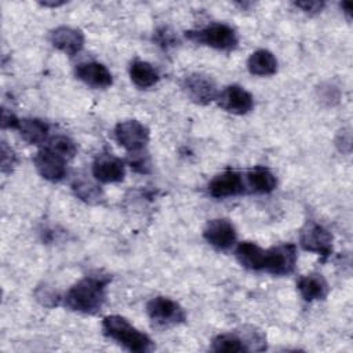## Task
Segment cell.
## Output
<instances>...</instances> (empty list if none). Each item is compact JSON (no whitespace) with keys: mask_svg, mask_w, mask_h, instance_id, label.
<instances>
[{"mask_svg":"<svg viewBox=\"0 0 353 353\" xmlns=\"http://www.w3.org/2000/svg\"><path fill=\"white\" fill-rule=\"evenodd\" d=\"M36 299H37L43 306L52 307V306H57V305L62 301V296H61L52 287L43 285V287H39V288L36 290Z\"/></svg>","mask_w":353,"mask_h":353,"instance_id":"27","label":"cell"},{"mask_svg":"<svg viewBox=\"0 0 353 353\" xmlns=\"http://www.w3.org/2000/svg\"><path fill=\"white\" fill-rule=\"evenodd\" d=\"M186 37L194 43L221 51H230L239 43L236 30L226 23H211L197 30H189L186 32Z\"/></svg>","mask_w":353,"mask_h":353,"instance_id":"3","label":"cell"},{"mask_svg":"<svg viewBox=\"0 0 353 353\" xmlns=\"http://www.w3.org/2000/svg\"><path fill=\"white\" fill-rule=\"evenodd\" d=\"M33 163L37 172L50 182H58L66 175V160L48 146L34 154Z\"/></svg>","mask_w":353,"mask_h":353,"instance_id":"10","label":"cell"},{"mask_svg":"<svg viewBox=\"0 0 353 353\" xmlns=\"http://www.w3.org/2000/svg\"><path fill=\"white\" fill-rule=\"evenodd\" d=\"M341 8H342L343 12L346 14V17L350 18V15H352V3H350V1H342V3H341Z\"/></svg>","mask_w":353,"mask_h":353,"instance_id":"33","label":"cell"},{"mask_svg":"<svg viewBox=\"0 0 353 353\" xmlns=\"http://www.w3.org/2000/svg\"><path fill=\"white\" fill-rule=\"evenodd\" d=\"M17 130H18L19 135L22 137V139L30 145L44 143L48 137V132H50L48 124L46 121H43L40 119H34V117L19 119Z\"/></svg>","mask_w":353,"mask_h":353,"instance_id":"17","label":"cell"},{"mask_svg":"<svg viewBox=\"0 0 353 353\" xmlns=\"http://www.w3.org/2000/svg\"><path fill=\"white\" fill-rule=\"evenodd\" d=\"M245 190L243 176L239 171L226 170L215 175L208 183V192L215 199H223L241 194Z\"/></svg>","mask_w":353,"mask_h":353,"instance_id":"13","label":"cell"},{"mask_svg":"<svg viewBox=\"0 0 353 353\" xmlns=\"http://www.w3.org/2000/svg\"><path fill=\"white\" fill-rule=\"evenodd\" d=\"M277 59L269 50H256L254 51L248 61V72L254 76H272L277 72Z\"/></svg>","mask_w":353,"mask_h":353,"instance_id":"19","label":"cell"},{"mask_svg":"<svg viewBox=\"0 0 353 353\" xmlns=\"http://www.w3.org/2000/svg\"><path fill=\"white\" fill-rule=\"evenodd\" d=\"M51 44L63 54L73 57L81 51L84 46V34L81 30L70 26H58L50 33Z\"/></svg>","mask_w":353,"mask_h":353,"instance_id":"14","label":"cell"},{"mask_svg":"<svg viewBox=\"0 0 353 353\" xmlns=\"http://www.w3.org/2000/svg\"><path fill=\"white\" fill-rule=\"evenodd\" d=\"M335 143L338 146V149L343 153H350V148H352V135H350V130L345 128L342 131H339Z\"/></svg>","mask_w":353,"mask_h":353,"instance_id":"30","label":"cell"},{"mask_svg":"<svg viewBox=\"0 0 353 353\" xmlns=\"http://www.w3.org/2000/svg\"><path fill=\"white\" fill-rule=\"evenodd\" d=\"M92 175L102 183L121 182L125 175L124 161L110 153L98 154L92 163Z\"/></svg>","mask_w":353,"mask_h":353,"instance_id":"12","label":"cell"},{"mask_svg":"<svg viewBox=\"0 0 353 353\" xmlns=\"http://www.w3.org/2000/svg\"><path fill=\"white\" fill-rule=\"evenodd\" d=\"M114 138L130 153L141 152L149 142L150 134L145 124L138 120L120 121L114 127Z\"/></svg>","mask_w":353,"mask_h":353,"instance_id":"5","label":"cell"},{"mask_svg":"<svg viewBox=\"0 0 353 353\" xmlns=\"http://www.w3.org/2000/svg\"><path fill=\"white\" fill-rule=\"evenodd\" d=\"M128 72H130L131 81L139 88L153 87L160 79L154 66L141 59H135L134 62H131Z\"/></svg>","mask_w":353,"mask_h":353,"instance_id":"20","label":"cell"},{"mask_svg":"<svg viewBox=\"0 0 353 353\" xmlns=\"http://www.w3.org/2000/svg\"><path fill=\"white\" fill-rule=\"evenodd\" d=\"M48 148L52 149L54 152H57L65 160L74 157V154L77 153L76 142L66 135H57V137L51 138L48 142Z\"/></svg>","mask_w":353,"mask_h":353,"instance_id":"24","label":"cell"},{"mask_svg":"<svg viewBox=\"0 0 353 353\" xmlns=\"http://www.w3.org/2000/svg\"><path fill=\"white\" fill-rule=\"evenodd\" d=\"M296 259L298 254L294 244H279L266 250L263 270L274 276H287L294 272Z\"/></svg>","mask_w":353,"mask_h":353,"instance_id":"7","label":"cell"},{"mask_svg":"<svg viewBox=\"0 0 353 353\" xmlns=\"http://www.w3.org/2000/svg\"><path fill=\"white\" fill-rule=\"evenodd\" d=\"M0 152H1V171L4 174L11 172L12 168L15 167V164H17L15 152L6 142H1V150Z\"/></svg>","mask_w":353,"mask_h":353,"instance_id":"28","label":"cell"},{"mask_svg":"<svg viewBox=\"0 0 353 353\" xmlns=\"http://www.w3.org/2000/svg\"><path fill=\"white\" fill-rule=\"evenodd\" d=\"M146 313L149 319L160 327H171L186 320L183 307L168 296H154L146 303Z\"/></svg>","mask_w":353,"mask_h":353,"instance_id":"4","label":"cell"},{"mask_svg":"<svg viewBox=\"0 0 353 353\" xmlns=\"http://www.w3.org/2000/svg\"><path fill=\"white\" fill-rule=\"evenodd\" d=\"M299 243L303 250L327 258L332 251V234L314 221L306 222L301 230Z\"/></svg>","mask_w":353,"mask_h":353,"instance_id":"8","label":"cell"},{"mask_svg":"<svg viewBox=\"0 0 353 353\" xmlns=\"http://www.w3.org/2000/svg\"><path fill=\"white\" fill-rule=\"evenodd\" d=\"M18 123H19V119L11 110L3 108V110H1V127L3 128H15L17 130Z\"/></svg>","mask_w":353,"mask_h":353,"instance_id":"31","label":"cell"},{"mask_svg":"<svg viewBox=\"0 0 353 353\" xmlns=\"http://www.w3.org/2000/svg\"><path fill=\"white\" fill-rule=\"evenodd\" d=\"M65 4V1H47V0H44V1H40V6H43V7H51V8H55V7H59V6H63Z\"/></svg>","mask_w":353,"mask_h":353,"instance_id":"32","label":"cell"},{"mask_svg":"<svg viewBox=\"0 0 353 353\" xmlns=\"http://www.w3.org/2000/svg\"><path fill=\"white\" fill-rule=\"evenodd\" d=\"M296 288L306 302L324 299L328 294V283L320 273L302 276L296 283Z\"/></svg>","mask_w":353,"mask_h":353,"instance_id":"16","label":"cell"},{"mask_svg":"<svg viewBox=\"0 0 353 353\" xmlns=\"http://www.w3.org/2000/svg\"><path fill=\"white\" fill-rule=\"evenodd\" d=\"M73 190L76 192L77 197L90 203V204H97L103 199L102 190L99 189V186H97L92 182L88 181H77L73 185Z\"/></svg>","mask_w":353,"mask_h":353,"instance_id":"23","label":"cell"},{"mask_svg":"<svg viewBox=\"0 0 353 353\" xmlns=\"http://www.w3.org/2000/svg\"><path fill=\"white\" fill-rule=\"evenodd\" d=\"M153 41L163 50H168L176 46L178 37L170 26H160L153 33Z\"/></svg>","mask_w":353,"mask_h":353,"instance_id":"25","label":"cell"},{"mask_svg":"<svg viewBox=\"0 0 353 353\" xmlns=\"http://www.w3.org/2000/svg\"><path fill=\"white\" fill-rule=\"evenodd\" d=\"M108 284V277L87 276L66 291L62 296V302L73 312L94 314L99 312L105 303Z\"/></svg>","mask_w":353,"mask_h":353,"instance_id":"1","label":"cell"},{"mask_svg":"<svg viewBox=\"0 0 353 353\" xmlns=\"http://www.w3.org/2000/svg\"><path fill=\"white\" fill-rule=\"evenodd\" d=\"M203 236L208 244L218 250H228L236 243V228L226 218L210 219L203 230Z\"/></svg>","mask_w":353,"mask_h":353,"instance_id":"11","label":"cell"},{"mask_svg":"<svg viewBox=\"0 0 353 353\" xmlns=\"http://www.w3.org/2000/svg\"><path fill=\"white\" fill-rule=\"evenodd\" d=\"M182 90L186 97L197 105H208L218 98V87L215 81L204 73H190L182 80Z\"/></svg>","mask_w":353,"mask_h":353,"instance_id":"6","label":"cell"},{"mask_svg":"<svg viewBox=\"0 0 353 353\" xmlns=\"http://www.w3.org/2000/svg\"><path fill=\"white\" fill-rule=\"evenodd\" d=\"M294 6L298 7L299 10H302L305 14L314 15V14H319L323 11L325 3L320 1V0H303V1H295Z\"/></svg>","mask_w":353,"mask_h":353,"instance_id":"29","label":"cell"},{"mask_svg":"<svg viewBox=\"0 0 353 353\" xmlns=\"http://www.w3.org/2000/svg\"><path fill=\"white\" fill-rule=\"evenodd\" d=\"M239 263L250 270H263L266 251L251 241H243L236 248Z\"/></svg>","mask_w":353,"mask_h":353,"instance_id":"18","label":"cell"},{"mask_svg":"<svg viewBox=\"0 0 353 353\" xmlns=\"http://www.w3.org/2000/svg\"><path fill=\"white\" fill-rule=\"evenodd\" d=\"M247 183L252 192L270 193L277 186L276 175L265 167H254L247 171Z\"/></svg>","mask_w":353,"mask_h":353,"instance_id":"21","label":"cell"},{"mask_svg":"<svg viewBox=\"0 0 353 353\" xmlns=\"http://www.w3.org/2000/svg\"><path fill=\"white\" fill-rule=\"evenodd\" d=\"M317 97L327 106H334L341 99V91L336 85L331 83H324L317 88Z\"/></svg>","mask_w":353,"mask_h":353,"instance_id":"26","label":"cell"},{"mask_svg":"<svg viewBox=\"0 0 353 353\" xmlns=\"http://www.w3.org/2000/svg\"><path fill=\"white\" fill-rule=\"evenodd\" d=\"M102 332L130 352L143 353L152 349V339L120 314L106 316L102 320Z\"/></svg>","mask_w":353,"mask_h":353,"instance_id":"2","label":"cell"},{"mask_svg":"<svg viewBox=\"0 0 353 353\" xmlns=\"http://www.w3.org/2000/svg\"><path fill=\"white\" fill-rule=\"evenodd\" d=\"M74 74L84 84L94 88H106L112 85L113 77L108 68L99 62H81L76 65Z\"/></svg>","mask_w":353,"mask_h":353,"instance_id":"15","label":"cell"},{"mask_svg":"<svg viewBox=\"0 0 353 353\" xmlns=\"http://www.w3.org/2000/svg\"><path fill=\"white\" fill-rule=\"evenodd\" d=\"M211 350L214 352H248L247 345L243 339V336L234 334V332H226V334H219L212 339L211 343Z\"/></svg>","mask_w":353,"mask_h":353,"instance_id":"22","label":"cell"},{"mask_svg":"<svg viewBox=\"0 0 353 353\" xmlns=\"http://www.w3.org/2000/svg\"><path fill=\"white\" fill-rule=\"evenodd\" d=\"M218 105L233 114H247L254 108L252 95L241 85L232 84L225 87L216 98Z\"/></svg>","mask_w":353,"mask_h":353,"instance_id":"9","label":"cell"}]
</instances>
